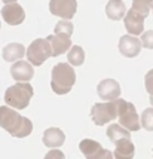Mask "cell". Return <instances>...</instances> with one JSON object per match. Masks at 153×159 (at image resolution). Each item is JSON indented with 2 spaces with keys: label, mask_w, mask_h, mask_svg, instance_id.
I'll use <instances>...</instances> for the list:
<instances>
[{
  "label": "cell",
  "mask_w": 153,
  "mask_h": 159,
  "mask_svg": "<svg viewBox=\"0 0 153 159\" xmlns=\"http://www.w3.org/2000/svg\"><path fill=\"white\" fill-rule=\"evenodd\" d=\"M0 126L7 131L12 137L16 139H24L31 134L33 131V124L28 118L21 116L16 109L11 106H2L0 107Z\"/></svg>",
  "instance_id": "6da1fadb"
},
{
  "label": "cell",
  "mask_w": 153,
  "mask_h": 159,
  "mask_svg": "<svg viewBox=\"0 0 153 159\" xmlns=\"http://www.w3.org/2000/svg\"><path fill=\"white\" fill-rule=\"evenodd\" d=\"M51 88L58 95L69 94L76 82V73L70 62H60L51 73Z\"/></svg>",
  "instance_id": "7a4b0ae2"
},
{
  "label": "cell",
  "mask_w": 153,
  "mask_h": 159,
  "mask_svg": "<svg viewBox=\"0 0 153 159\" xmlns=\"http://www.w3.org/2000/svg\"><path fill=\"white\" fill-rule=\"evenodd\" d=\"M33 86L28 82H18L9 86L5 92V103L16 110H24L33 98Z\"/></svg>",
  "instance_id": "3957f363"
},
{
  "label": "cell",
  "mask_w": 153,
  "mask_h": 159,
  "mask_svg": "<svg viewBox=\"0 0 153 159\" xmlns=\"http://www.w3.org/2000/svg\"><path fill=\"white\" fill-rule=\"evenodd\" d=\"M115 101H116V107H118V118L120 125L126 128L128 131H138L141 128V120L135 110V106L122 98H118Z\"/></svg>",
  "instance_id": "277c9868"
},
{
  "label": "cell",
  "mask_w": 153,
  "mask_h": 159,
  "mask_svg": "<svg viewBox=\"0 0 153 159\" xmlns=\"http://www.w3.org/2000/svg\"><path fill=\"white\" fill-rule=\"evenodd\" d=\"M52 57V46L48 39H36L27 48V60L33 66H42Z\"/></svg>",
  "instance_id": "5b68a950"
},
{
  "label": "cell",
  "mask_w": 153,
  "mask_h": 159,
  "mask_svg": "<svg viewBox=\"0 0 153 159\" xmlns=\"http://www.w3.org/2000/svg\"><path fill=\"white\" fill-rule=\"evenodd\" d=\"M91 118L94 124L101 126L109 122H113L118 118V107L116 101H106V103H95L91 109Z\"/></svg>",
  "instance_id": "8992f818"
},
{
  "label": "cell",
  "mask_w": 153,
  "mask_h": 159,
  "mask_svg": "<svg viewBox=\"0 0 153 159\" xmlns=\"http://www.w3.org/2000/svg\"><path fill=\"white\" fill-rule=\"evenodd\" d=\"M51 14L60 16L61 20H71L77 11L76 0H51L49 2Z\"/></svg>",
  "instance_id": "52a82bcc"
},
{
  "label": "cell",
  "mask_w": 153,
  "mask_h": 159,
  "mask_svg": "<svg viewBox=\"0 0 153 159\" xmlns=\"http://www.w3.org/2000/svg\"><path fill=\"white\" fill-rule=\"evenodd\" d=\"M2 18L9 25H20L25 20V12L18 3H7L2 7Z\"/></svg>",
  "instance_id": "ba28073f"
},
{
  "label": "cell",
  "mask_w": 153,
  "mask_h": 159,
  "mask_svg": "<svg viewBox=\"0 0 153 159\" xmlns=\"http://www.w3.org/2000/svg\"><path fill=\"white\" fill-rule=\"evenodd\" d=\"M141 40L132 34H125L119 39V52L126 58H135L141 52Z\"/></svg>",
  "instance_id": "9c48e42d"
},
{
  "label": "cell",
  "mask_w": 153,
  "mask_h": 159,
  "mask_svg": "<svg viewBox=\"0 0 153 159\" xmlns=\"http://www.w3.org/2000/svg\"><path fill=\"white\" fill-rule=\"evenodd\" d=\"M97 92L104 101H115L120 97V85L115 79H104L98 83Z\"/></svg>",
  "instance_id": "30bf717a"
},
{
  "label": "cell",
  "mask_w": 153,
  "mask_h": 159,
  "mask_svg": "<svg viewBox=\"0 0 153 159\" xmlns=\"http://www.w3.org/2000/svg\"><path fill=\"white\" fill-rule=\"evenodd\" d=\"M124 24H125L128 33L132 36L143 34V31H144V16L138 12H135L132 7L124 16Z\"/></svg>",
  "instance_id": "8fae6325"
},
{
  "label": "cell",
  "mask_w": 153,
  "mask_h": 159,
  "mask_svg": "<svg viewBox=\"0 0 153 159\" xmlns=\"http://www.w3.org/2000/svg\"><path fill=\"white\" fill-rule=\"evenodd\" d=\"M11 76L14 77L16 82H28L34 76V70L30 62L25 61H15L11 67Z\"/></svg>",
  "instance_id": "7c38bea8"
},
{
  "label": "cell",
  "mask_w": 153,
  "mask_h": 159,
  "mask_svg": "<svg viewBox=\"0 0 153 159\" xmlns=\"http://www.w3.org/2000/svg\"><path fill=\"white\" fill-rule=\"evenodd\" d=\"M46 39L52 46V57L63 55L71 48V39L69 34H51Z\"/></svg>",
  "instance_id": "4fadbf2b"
},
{
  "label": "cell",
  "mask_w": 153,
  "mask_h": 159,
  "mask_svg": "<svg viewBox=\"0 0 153 159\" xmlns=\"http://www.w3.org/2000/svg\"><path fill=\"white\" fill-rule=\"evenodd\" d=\"M79 149L80 152L83 153V156L86 159H100V156L104 152V147L100 144L98 141L91 139H85L80 141L79 144Z\"/></svg>",
  "instance_id": "5bb4252c"
},
{
  "label": "cell",
  "mask_w": 153,
  "mask_h": 159,
  "mask_svg": "<svg viewBox=\"0 0 153 159\" xmlns=\"http://www.w3.org/2000/svg\"><path fill=\"white\" fill-rule=\"evenodd\" d=\"M43 144L46 147H60L65 141V134L60 128H48L43 132Z\"/></svg>",
  "instance_id": "9a60e30c"
},
{
  "label": "cell",
  "mask_w": 153,
  "mask_h": 159,
  "mask_svg": "<svg viewBox=\"0 0 153 159\" xmlns=\"http://www.w3.org/2000/svg\"><path fill=\"white\" fill-rule=\"evenodd\" d=\"M116 144V149L113 152L115 159H132L134 158V153H135V147L132 144L131 139H124L119 140Z\"/></svg>",
  "instance_id": "2e32d148"
},
{
  "label": "cell",
  "mask_w": 153,
  "mask_h": 159,
  "mask_svg": "<svg viewBox=\"0 0 153 159\" xmlns=\"http://www.w3.org/2000/svg\"><path fill=\"white\" fill-rule=\"evenodd\" d=\"M25 55V48L21 43H9L3 48V60L7 62L20 61Z\"/></svg>",
  "instance_id": "e0dca14e"
},
{
  "label": "cell",
  "mask_w": 153,
  "mask_h": 159,
  "mask_svg": "<svg viewBox=\"0 0 153 159\" xmlns=\"http://www.w3.org/2000/svg\"><path fill=\"white\" fill-rule=\"evenodd\" d=\"M106 14L113 21L122 20L126 15V6L122 0H110L106 5Z\"/></svg>",
  "instance_id": "ac0fdd59"
},
{
  "label": "cell",
  "mask_w": 153,
  "mask_h": 159,
  "mask_svg": "<svg viewBox=\"0 0 153 159\" xmlns=\"http://www.w3.org/2000/svg\"><path fill=\"white\" fill-rule=\"evenodd\" d=\"M107 137L110 141L113 143H118L119 140H124V139H131V131H128L126 128H124L120 124H111L109 125L107 128Z\"/></svg>",
  "instance_id": "d6986e66"
},
{
  "label": "cell",
  "mask_w": 153,
  "mask_h": 159,
  "mask_svg": "<svg viewBox=\"0 0 153 159\" xmlns=\"http://www.w3.org/2000/svg\"><path fill=\"white\" fill-rule=\"evenodd\" d=\"M67 60L71 66H82L85 61V51L80 46H71L69 49V55H67Z\"/></svg>",
  "instance_id": "ffe728a7"
},
{
  "label": "cell",
  "mask_w": 153,
  "mask_h": 159,
  "mask_svg": "<svg viewBox=\"0 0 153 159\" xmlns=\"http://www.w3.org/2000/svg\"><path fill=\"white\" fill-rule=\"evenodd\" d=\"M132 9L146 18L153 9V0H132Z\"/></svg>",
  "instance_id": "44dd1931"
},
{
  "label": "cell",
  "mask_w": 153,
  "mask_h": 159,
  "mask_svg": "<svg viewBox=\"0 0 153 159\" xmlns=\"http://www.w3.org/2000/svg\"><path fill=\"white\" fill-rule=\"evenodd\" d=\"M140 120H141V126L146 131H153V107L144 109Z\"/></svg>",
  "instance_id": "7402d4cb"
},
{
  "label": "cell",
  "mask_w": 153,
  "mask_h": 159,
  "mask_svg": "<svg viewBox=\"0 0 153 159\" xmlns=\"http://www.w3.org/2000/svg\"><path fill=\"white\" fill-rule=\"evenodd\" d=\"M71 33H73V24L70 22V20H61L55 24V34L71 36Z\"/></svg>",
  "instance_id": "603a6c76"
},
{
  "label": "cell",
  "mask_w": 153,
  "mask_h": 159,
  "mask_svg": "<svg viewBox=\"0 0 153 159\" xmlns=\"http://www.w3.org/2000/svg\"><path fill=\"white\" fill-rule=\"evenodd\" d=\"M141 45L146 49H153V30L144 31L141 34Z\"/></svg>",
  "instance_id": "cb8c5ba5"
},
{
  "label": "cell",
  "mask_w": 153,
  "mask_h": 159,
  "mask_svg": "<svg viewBox=\"0 0 153 159\" xmlns=\"http://www.w3.org/2000/svg\"><path fill=\"white\" fill-rule=\"evenodd\" d=\"M144 86H146L149 95H153V69L147 71L146 77H144Z\"/></svg>",
  "instance_id": "d4e9b609"
},
{
  "label": "cell",
  "mask_w": 153,
  "mask_h": 159,
  "mask_svg": "<svg viewBox=\"0 0 153 159\" xmlns=\"http://www.w3.org/2000/svg\"><path fill=\"white\" fill-rule=\"evenodd\" d=\"M43 159H65V155H64L61 150H58V149H52V150H49V152L45 155Z\"/></svg>",
  "instance_id": "484cf974"
},
{
  "label": "cell",
  "mask_w": 153,
  "mask_h": 159,
  "mask_svg": "<svg viewBox=\"0 0 153 159\" xmlns=\"http://www.w3.org/2000/svg\"><path fill=\"white\" fill-rule=\"evenodd\" d=\"M100 159H115V156H113V153H111L110 150L104 149V152H103V155L100 156Z\"/></svg>",
  "instance_id": "4316f807"
},
{
  "label": "cell",
  "mask_w": 153,
  "mask_h": 159,
  "mask_svg": "<svg viewBox=\"0 0 153 159\" xmlns=\"http://www.w3.org/2000/svg\"><path fill=\"white\" fill-rule=\"evenodd\" d=\"M2 2H3V3H16V2H18V0H2Z\"/></svg>",
  "instance_id": "83f0119b"
},
{
  "label": "cell",
  "mask_w": 153,
  "mask_h": 159,
  "mask_svg": "<svg viewBox=\"0 0 153 159\" xmlns=\"http://www.w3.org/2000/svg\"><path fill=\"white\" fill-rule=\"evenodd\" d=\"M149 100H150V104L153 106V95H150V98H149Z\"/></svg>",
  "instance_id": "f1b7e54d"
},
{
  "label": "cell",
  "mask_w": 153,
  "mask_h": 159,
  "mask_svg": "<svg viewBox=\"0 0 153 159\" xmlns=\"http://www.w3.org/2000/svg\"><path fill=\"white\" fill-rule=\"evenodd\" d=\"M0 27H2V24H0Z\"/></svg>",
  "instance_id": "f546056e"
}]
</instances>
